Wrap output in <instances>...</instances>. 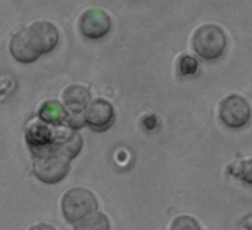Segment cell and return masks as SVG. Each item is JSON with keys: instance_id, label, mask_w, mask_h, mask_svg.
I'll return each instance as SVG.
<instances>
[{"instance_id": "8fae6325", "label": "cell", "mask_w": 252, "mask_h": 230, "mask_svg": "<svg viewBox=\"0 0 252 230\" xmlns=\"http://www.w3.org/2000/svg\"><path fill=\"white\" fill-rule=\"evenodd\" d=\"M69 112L59 100H47L38 108V119L48 126H63Z\"/></svg>"}, {"instance_id": "4fadbf2b", "label": "cell", "mask_w": 252, "mask_h": 230, "mask_svg": "<svg viewBox=\"0 0 252 230\" xmlns=\"http://www.w3.org/2000/svg\"><path fill=\"white\" fill-rule=\"evenodd\" d=\"M177 67H179V72L182 74V76H194V74H197V70H199L197 59L189 54H184L182 57L179 59Z\"/></svg>"}, {"instance_id": "d6986e66", "label": "cell", "mask_w": 252, "mask_h": 230, "mask_svg": "<svg viewBox=\"0 0 252 230\" xmlns=\"http://www.w3.org/2000/svg\"><path fill=\"white\" fill-rule=\"evenodd\" d=\"M244 227H246L247 230H252V215H249V217L244 220Z\"/></svg>"}, {"instance_id": "8992f818", "label": "cell", "mask_w": 252, "mask_h": 230, "mask_svg": "<svg viewBox=\"0 0 252 230\" xmlns=\"http://www.w3.org/2000/svg\"><path fill=\"white\" fill-rule=\"evenodd\" d=\"M55 127L48 126L43 120L36 119L28 124L24 131V139L33 157L53 153V139H55Z\"/></svg>"}, {"instance_id": "3957f363", "label": "cell", "mask_w": 252, "mask_h": 230, "mask_svg": "<svg viewBox=\"0 0 252 230\" xmlns=\"http://www.w3.org/2000/svg\"><path fill=\"white\" fill-rule=\"evenodd\" d=\"M62 213L69 224H76L81 218L98 210V199L86 187H72L62 196Z\"/></svg>"}, {"instance_id": "277c9868", "label": "cell", "mask_w": 252, "mask_h": 230, "mask_svg": "<svg viewBox=\"0 0 252 230\" xmlns=\"http://www.w3.org/2000/svg\"><path fill=\"white\" fill-rule=\"evenodd\" d=\"M70 170V160L59 153L33 157V173L45 184H57Z\"/></svg>"}, {"instance_id": "e0dca14e", "label": "cell", "mask_w": 252, "mask_h": 230, "mask_svg": "<svg viewBox=\"0 0 252 230\" xmlns=\"http://www.w3.org/2000/svg\"><path fill=\"white\" fill-rule=\"evenodd\" d=\"M141 126H143V129H146V131H155V129H158L159 120L155 114H146V115H143V119H141Z\"/></svg>"}, {"instance_id": "52a82bcc", "label": "cell", "mask_w": 252, "mask_h": 230, "mask_svg": "<svg viewBox=\"0 0 252 230\" xmlns=\"http://www.w3.org/2000/svg\"><path fill=\"white\" fill-rule=\"evenodd\" d=\"M112 30V17L100 7H90L79 16V31L88 40H101Z\"/></svg>"}, {"instance_id": "7a4b0ae2", "label": "cell", "mask_w": 252, "mask_h": 230, "mask_svg": "<svg viewBox=\"0 0 252 230\" xmlns=\"http://www.w3.org/2000/svg\"><path fill=\"white\" fill-rule=\"evenodd\" d=\"M228 45V36L218 24H202L192 34V48L201 59L215 60L221 57Z\"/></svg>"}, {"instance_id": "7c38bea8", "label": "cell", "mask_w": 252, "mask_h": 230, "mask_svg": "<svg viewBox=\"0 0 252 230\" xmlns=\"http://www.w3.org/2000/svg\"><path fill=\"white\" fill-rule=\"evenodd\" d=\"M74 230H110V220L101 211H93L74 224Z\"/></svg>"}, {"instance_id": "5bb4252c", "label": "cell", "mask_w": 252, "mask_h": 230, "mask_svg": "<svg viewBox=\"0 0 252 230\" xmlns=\"http://www.w3.org/2000/svg\"><path fill=\"white\" fill-rule=\"evenodd\" d=\"M230 173H233V175L242 180V182L251 184L252 186V158H246V160L240 162L237 167L230 168Z\"/></svg>"}, {"instance_id": "ac0fdd59", "label": "cell", "mask_w": 252, "mask_h": 230, "mask_svg": "<svg viewBox=\"0 0 252 230\" xmlns=\"http://www.w3.org/2000/svg\"><path fill=\"white\" fill-rule=\"evenodd\" d=\"M28 230H57V229L50 224H34V225H31Z\"/></svg>"}, {"instance_id": "9a60e30c", "label": "cell", "mask_w": 252, "mask_h": 230, "mask_svg": "<svg viewBox=\"0 0 252 230\" xmlns=\"http://www.w3.org/2000/svg\"><path fill=\"white\" fill-rule=\"evenodd\" d=\"M170 230H201V227L192 217L182 215V217H177L175 220L172 222Z\"/></svg>"}, {"instance_id": "6da1fadb", "label": "cell", "mask_w": 252, "mask_h": 230, "mask_svg": "<svg viewBox=\"0 0 252 230\" xmlns=\"http://www.w3.org/2000/svg\"><path fill=\"white\" fill-rule=\"evenodd\" d=\"M60 34L50 21H33L12 34L9 43L10 55L21 64H31L41 55L50 54L59 45Z\"/></svg>"}, {"instance_id": "ba28073f", "label": "cell", "mask_w": 252, "mask_h": 230, "mask_svg": "<svg viewBox=\"0 0 252 230\" xmlns=\"http://www.w3.org/2000/svg\"><path fill=\"white\" fill-rule=\"evenodd\" d=\"M83 115L84 124L93 131H98V132L110 129L113 126V122H115V108L105 98L91 100L88 103V107L84 108Z\"/></svg>"}, {"instance_id": "9c48e42d", "label": "cell", "mask_w": 252, "mask_h": 230, "mask_svg": "<svg viewBox=\"0 0 252 230\" xmlns=\"http://www.w3.org/2000/svg\"><path fill=\"white\" fill-rule=\"evenodd\" d=\"M83 150V136L79 131H74L67 126L55 127V139H53V153H59L62 157L76 158Z\"/></svg>"}, {"instance_id": "2e32d148", "label": "cell", "mask_w": 252, "mask_h": 230, "mask_svg": "<svg viewBox=\"0 0 252 230\" xmlns=\"http://www.w3.org/2000/svg\"><path fill=\"white\" fill-rule=\"evenodd\" d=\"M63 126H67V127H70V129H74V131H79L83 126H86L84 124V115H83V112L81 114H67V119H65V122H63Z\"/></svg>"}, {"instance_id": "5b68a950", "label": "cell", "mask_w": 252, "mask_h": 230, "mask_svg": "<svg viewBox=\"0 0 252 230\" xmlns=\"http://www.w3.org/2000/svg\"><path fill=\"white\" fill-rule=\"evenodd\" d=\"M252 110L249 101L240 95H228L220 101V120L230 129H242L249 124Z\"/></svg>"}, {"instance_id": "30bf717a", "label": "cell", "mask_w": 252, "mask_h": 230, "mask_svg": "<svg viewBox=\"0 0 252 230\" xmlns=\"http://www.w3.org/2000/svg\"><path fill=\"white\" fill-rule=\"evenodd\" d=\"M90 101H91L90 90L81 86V84H69L60 93V103L70 114H81V112H84V108L88 107Z\"/></svg>"}]
</instances>
